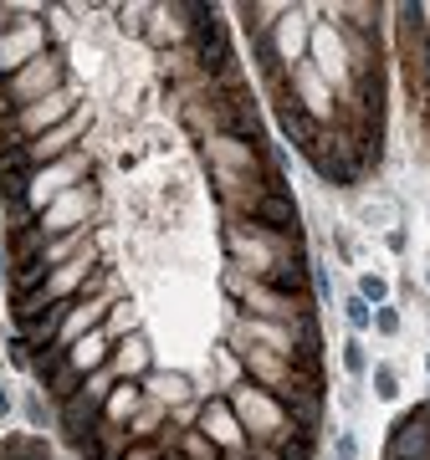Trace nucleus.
Returning a JSON list of instances; mask_svg holds the SVG:
<instances>
[{
	"label": "nucleus",
	"mask_w": 430,
	"mask_h": 460,
	"mask_svg": "<svg viewBox=\"0 0 430 460\" xmlns=\"http://www.w3.org/2000/svg\"><path fill=\"white\" fill-rule=\"evenodd\" d=\"M231 410L236 420H241V429H246L251 450H287V445L298 440V435H308V429L292 425V414H287V404H282L277 394H266V389H256V384H236L231 394Z\"/></svg>",
	"instance_id": "obj_1"
},
{
	"label": "nucleus",
	"mask_w": 430,
	"mask_h": 460,
	"mask_svg": "<svg viewBox=\"0 0 430 460\" xmlns=\"http://www.w3.org/2000/svg\"><path fill=\"white\" fill-rule=\"evenodd\" d=\"M205 174H287V159L266 138H236V133H215L195 148Z\"/></svg>",
	"instance_id": "obj_2"
},
{
	"label": "nucleus",
	"mask_w": 430,
	"mask_h": 460,
	"mask_svg": "<svg viewBox=\"0 0 430 460\" xmlns=\"http://www.w3.org/2000/svg\"><path fill=\"white\" fill-rule=\"evenodd\" d=\"M83 102H87V87H83V83H67V87H57L51 98L31 102V108H16V113H0V138H16V144H31V138L51 133L57 123H67V118L77 113Z\"/></svg>",
	"instance_id": "obj_3"
},
{
	"label": "nucleus",
	"mask_w": 430,
	"mask_h": 460,
	"mask_svg": "<svg viewBox=\"0 0 430 460\" xmlns=\"http://www.w3.org/2000/svg\"><path fill=\"white\" fill-rule=\"evenodd\" d=\"M98 210H103V190L98 180L77 184V190H67L62 199H51L47 210L36 215V235L41 241H57V235H77V230H93L98 226Z\"/></svg>",
	"instance_id": "obj_4"
},
{
	"label": "nucleus",
	"mask_w": 430,
	"mask_h": 460,
	"mask_svg": "<svg viewBox=\"0 0 430 460\" xmlns=\"http://www.w3.org/2000/svg\"><path fill=\"white\" fill-rule=\"evenodd\" d=\"M287 98H292V108H298V113L313 118L318 128H333V123H338V93L318 77L313 62L287 66Z\"/></svg>",
	"instance_id": "obj_5"
},
{
	"label": "nucleus",
	"mask_w": 430,
	"mask_h": 460,
	"mask_svg": "<svg viewBox=\"0 0 430 460\" xmlns=\"http://www.w3.org/2000/svg\"><path fill=\"white\" fill-rule=\"evenodd\" d=\"M47 5L41 11H31V16H21L11 31H0V83L11 77V72H21L26 62H36L41 51H51V31H47Z\"/></svg>",
	"instance_id": "obj_6"
},
{
	"label": "nucleus",
	"mask_w": 430,
	"mask_h": 460,
	"mask_svg": "<svg viewBox=\"0 0 430 460\" xmlns=\"http://www.w3.org/2000/svg\"><path fill=\"white\" fill-rule=\"evenodd\" d=\"M195 429H200V435H205V440H211L226 460L251 456V440H246V429H241V420H236V410H231V399H226V394H205V399H200Z\"/></svg>",
	"instance_id": "obj_7"
},
{
	"label": "nucleus",
	"mask_w": 430,
	"mask_h": 460,
	"mask_svg": "<svg viewBox=\"0 0 430 460\" xmlns=\"http://www.w3.org/2000/svg\"><path fill=\"white\" fill-rule=\"evenodd\" d=\"M236 220H251V226H262V230H282V235H302V205L292 190H266Z\"/></svg>",
	"instance_id": "obj_8"
},
{
	"label": "nucleus",
	"mask_w": 430,
	"mask_h": 460,
	"mask_svg": "<svg viewBox=\"0 0 430 460\" xmlns=\"http://www.w3.org/2000/svg\"><path fill=\"white\" fill-rule=\"evenodd\" d=\"M354 226L369 235H390L405 226V199L395 190H359L354 195Z\"/></svg>",
	"instance_id": "obj_9"
},
{
	"label": "nucleus",
	"mask_w": 430,
	"mask_h": 460,
	"mask_svg": "<svg viewBox=\"0 0 430 460\" xmlns=\"http://www.w3.org/2000/svg\"><path fill=\"white\" fill-rule=\"evenodd\" d=\"M384 460H430V425L415 410H405L384 435Z\"/></svg>",
	"instance_id": "obj_10"
},
{
	"label": "nucleus",
	"mask_w": 430,
	"mask_h": 460,
	"mask_svg": "<svg viewBox=\"0 0 430 460\" xmlns=\"http://www.w3.org/2000/svg\"><path fill=\"white\" fill-rule=\"evenodd\" d=\"M139 389H144V399H149V404H165L169 414L184 410V404H195V399H205V394L195 389V378L180 374V368H154V374L144 378Z\"/></svg>",
	"instance_id": "obj_11"
},
{
	"label": "nucleus",
	"mask_w": 430,
	"mask_h": 460,
	"mask_svg": "<svg viewBox=\"0 0 430 460\" xmlns=\"http://www.w3.org/2000/svg\"><path fill=\"white\" fill-rule=\"evenodd\" d=\"M154 368H159V358H154V338H149V332H133V338H118V343H113V374L118 378L144 384Z\"/></svg>",
	"instance_id": "obj_12"
},
{
	"label": "nucleus",
	"mask_w": 430,
	"mask_h": 460,
	"mask_svg": "<svg viewBox=\"0 0 430 460\" xmlns=\"http://www.w3.org/2000/svg\"><path fill=\"white\" fill-rule=\"evenodd\" d=\"M272 118H277L282 144H292L298 154H308V148L318 144V133H323L308 113H298V108H292V98H287V102H272Z\"/></svg>",
	"instance_id": "obj_13"
},
{
	"label": "nucleus",
	"mask_w": 430,
	"mask_h": 460,
	"mask_svg": "<svg viewBox=\"0 0 430 460\" xmlns=\"http://www.w3.org/2000/svg\"><path fill=\"white\" fill-rule=\"evenodd\" d=\"M139 410H144V389H139V384H129V378H118L113 394H108V404H103V425L123 429Z\"/></svg>",
	"instance_id": "obj_14"
},
{
	"label": "nucleus",
	"mask_w": 430,
	"mask_h": 460,
	"mask_svg": "<svg viewBox=\"0 0 430 460\" xmlns=\"http://www.w3.org/2000/svg\"><path fill=\"white\" fill-rule=\"evenodd\" d=\"M103 332H108V343L144 332V307H139V296H129V292L118 296L113 307H108V323H103Z\"/></svg>",
	"instance_id": "obj_15"
},
{
	"label": "nucleus",
	"mask_w": 430,
	"mask_h": 460,
	"mask_svg": "<svg viewBox=\"0 0 430 460\" xmlns=\"http://www.w3.org/2000/svg\"><path fill=\"white\" fill-rule=\"evenodd\" d=\"M236 384H246V363H241V353H236L226 338L215 343V394H231Z\"/></svg>",
	"instance_id": "obj_16"
},
{
	"label": "nucleus",
	"mask_w": 430,
	"mask_h": 460,
	"mask_svg": "<svg viewBox=\"0 0 430 460\" xmlns=\"http://www.w3.org/2000/svg\"><path fill=\"white\" fill-rule=\"evenodd\" d=\"M369 394L380 399V404H395V399L405 394V374H399L395 358H380L369 368Z\"/></svg>",
	"instance_id": "obj_17"
},
{
	"label": "nucleus",
	"mask_w": 430,
	"mask_h": 460,
	"mask_svg": "<svg viewBox=\"0 0 430 460\" xmlns=\"http://www.w3.org/2000/svg\"><path fill=\"white\" fill-rule=\"evenodd\" d=\"M338 363H344V378H369L374 368V353L359 332H344V343H338Z\"/></svg>",
	"instance_id": "obj_18"
},
{
	"label": "nucleus",
	"mask_w": 430,
	"mask_h": 460,
	"mask_svg": "<svg viewBox=\"0 0 430 460\" xmlns=\"http://www.w3.org/2000/svg\"><path fill=\"white\" fill-rule=\"evenodd\" d=\"M354 292L364 296L369 307H390V302H395V281L384 277V271H359V281H354Z\"/></svg>",
	"instance_id": "obj_19"
},
{
	"label": "nucleus",
	"mask_w": 430,
	"mask_h": 460,
	"mask_svg": "<svg viewBox=\"0 0 430 460\" xmlns=\"http://www.w3.org/2000/svg\"><path fill=\"white\" fill-rule=\"evenodd\" d=\"M338 307H344V328L348 332H359V338H364V332L374 328V307H369L359 292H344V296H338Z\"/></svg>",
	"instance_id": "obj_20"
},
{
	"label": "nucleus",
	"mask_w": 430,
	"mask_h": 460,
	"mask_svg": "<svg viewBox=\"0 0 430 460\" xmlns=\"http://www.w3.org/2000/svg\"><path fill=\"white\" fill-rule=\"evenodd\" d=\"M364 456V440H359V429L344 425V429H333V440H328V460H359Z\"/></svg>",
	"instance_id": "obj_21"
},
{
	"label": "nucleus",
	"mask_w": 430,
	"mask_h": 460,
	"mask_svg": "<svg viewBox=\"0 0 430 460\" xmlns=\"http://www.w3.org/2000/svg\"><path fill=\"white\" fill-rule=\"evenodd\" d=\"M374 338H384V343H395L399 332H405V313H399L395 302H390V307H374Z\"/></svg>",
	"instance_id": "obj_22"
},
{
	"label": "nucleus",
	"mask_w": 430,
	"mask_h": 460,
	"mask_svg": "<svg viewBox=\"0 0 430 460\" xmlns=\"http://www.w3.org/2000/svg\"><path fill=\"white\" fill-rule=\"evenodd\" d=\"M21 414H26L31 435H41V429H47V394H41V389H26V394H21Z\"/></svg>",
	"instance_id": "obj_23"
},
{
	"label": "nucleus",
	"mask_w": 430,
	"mask_h": 460,
	"mask_svg": "<svg viewBox=\"0 0 430 460\" xmlns=\"http://www.w3.org/2000/svg\"><path fill=\"white\" fill-rule=\"evenodd\" d=\"M313 296L318 302H338V281H333V261L313 256Z\"/></svg>",
	"instance_id": "obj_24"
},
{
	"label": "nucleus",
	"mask_w": 430,
	"mask_h": 460,
	"mask_svg": "<svg viewBox=\"0 0 430 460\" xmlns=\"http://www.w3.org/2000/svg\"><path fill=\"white\" fill-rule=\"evenodd\" d=\"M328 246H333V256H338L344 266H359V241H354L344 226H333V230H328Z\"/></svg>",
	"instance_id": "obj_25"
},
{
	"label": "nucleus",
	"mask_w": 430,
	"mask_h": 460,
	"mask_svg": "<svg viewBox=\"0 0 430 460\" xmlns=\"http://www.w3.org/2000/svg\"><path fill=\"white\" fill-rule=\"evenodd\" d=\"M338 410H344V414L364 410V389H359V378H344V384H338Z\"/></svg>",
	"instance_id": "obj_26"
},
{
	"label": "nucleus",
	"mask_w": 430,
	"mask_h": 460,
	"mask_svg": "<svg viewBox=\"0 0 430 460\" xmlns=\"http://www.w3.org/2000/svg\"><path fill=\"white\" fill-rule=\"evenodd\" d=\"M21 414V394H16V384L11 378H0V425H11Z\"/></svg>",
	"instance_id": "obj_27"
},
{
	"label": "nucleus",
	"mask_w": 430,
	"mask_h": 460,
	"mask_svg": "<svg viewBox=\"0 0 430 460\" xmlns=\"http://www.w3.org/2000/svg\"><path fill=\"white\" fill-rule=\"evenodd\" d=\"M31 11H41V5H16V0H0V31H11L21 16H31Z\"/></svg>",
	"instance_id": "obj_28"
},
{
	"label": "nucleus",
	"mask_w": 430,
	"mask_h": 460,
	"mask_svg": "<svg viewBox=\"0 0 430 460\" xmlns=\"http://www.w3.org/2000/svg\"><path fill=\"white\" fill-rule=\"evenodd\" d=\"M384 241V251H390V256H405V251H410V230L399 226V230H390V235H380Z\"/></svg>",
	"instance_id": "obj_29"
},
{
	"label": "nucleus",
	"mask_w": 430,
	"mask_h": 460,
	"mask_svg": "<svg viewBox=\"0 0 430 460\" xmlns=\"http://www.w3.org/2000/svg\"><path fill=\"white\" fill-rule=\"evenodd\" d=\"M118 460H165V450H159V445H129Z\"/></svg>",
	"instance_id": "obj_30"
},
{
	"label": "nucleus",
	"mask_w": 430,
	"mask_h": 460,
	"mask_svg": "<svg viewBox=\"0 0 430 460\" xmlns=\"http://www.w3.org/2000/svg\"><path fill=\"white\" fill-rule=\"evenodd\" d=\"M426 378H430V353H426Z\"/></svg>",
	"instance_id": "obj_31"
},
{
	"label": "nucleus",
	"mask_w": 430,
	"mask_h": 460,
	"mask_svg": "<svg viewBox=\"0 0 430 460\" xmlns=\"http://www.w3.org/2000/svg\"><path fill=\"white\" fill-rule=\"evenodd\" d=\"M236 460H251V456H236Z\"/></svg>",
	"instance_id": "obj_32"
},
{
	"label": "nucleus",
	"mask_w": 430,
	"mask_h": 460,
	"mask_svg": "<svg viewBox=\"0 0 430 460\" xmlns=\"http://www.w3.org/2000/svg\"><path fill=\"white\" fill-rule=\"evenodd\" d=\"M165 460H180V456H165Z\"/></svg>",
	"instance_id": "obj_33"
}]
</instances>
